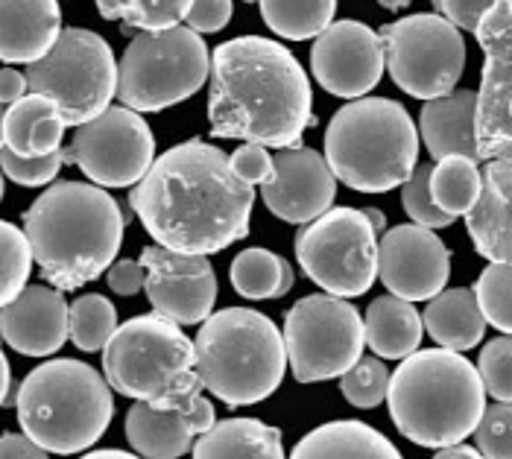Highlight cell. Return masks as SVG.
Wrapping results in <instances>:
<instances>
[{
  "instance_id": "48",
  "label": "cell",
  "mask_w": 512,
  "mask_h": 459,
  "mask_svg": "<svg viewBox=\"0 0 512 459\" xmlns=\"http://www.w3.org/2000/svg\"><path fill=\"white\" fill-rule=\"evenodd\" d=\"M188 413V419H191V424H194V430H197L199 436L202 433H208L214 424H217V416H214V404L205 398V395H199L197 401L185 410Z\"/></svg>"
},
{
  "instance_id": "21",
  "label": "cell",
  "mask_w": 512,
  "mask_h": 459,
  "mask_svg": "<svg viewBox=\"0 0 512 459\" xmlns=\"http://www.w3.org/2000/svg\"><path fill=\"white\" fill-rule=\"evenodd\" d=\"M466 229L486 261L512 264V158L486 161L483 193L466 214Z\"/></svg>"
},
{
  "instance_id": "29",
  "label": "cell",
  "mask_w": 512,
  "mask_h": 459,
  "mask_svg": "<svg viewBox=\"0 0 512 459\" xmlns=\"http://www.w3.org/2000/svg\"><path fill=\"white\" fill-rule=\"evenodd\" d=\"M191 454L197 459H281L284 436L258 419H226L197 436Z\"/></svg>"
},
{
  "instance_id": "2",
  "label": "cell",
  "mask_w": 512,
  "mask_h": 459,
  "mask_svg": "<svg viewBox=\"0 0 512 459\" xmlns=\"http://www.w3.org/2000/svg\"><path fill=\"white\" fill-rule=\"evenodd\" d=\"M311 100V79L284 44L240 36L214 47L208 100L214 138L273 150L302 147L305 129L316 123Z\"/></svg>"
},
{
  "instance_id": "8",
  "label": "cell",
  "mask_w": 512,
  "mask_h": 459,
  "mask_svg": "<svg viewBox=\"0 0 512 459\" xmlns=\"http://www.w3.org/2000/svg\"><path fill=\"white\" fill-rule=\"evenodd\" d=\"M112 383L82 360H47L18 389V424L50 454H82L115 416Z\"/></svg>"
},
{
  "instance_id": "38",
  "label": "cell",
  "mask_w": 512,
  "mask_h": 459,
  "mask_svg": "<svg viewBox=\"0 0 512 459\" xmlns=\"http://www.w3.org/2000/svg\"><path fill=\"white\" fill-rule=\"evenodd\" d=\"M431 173H434V164H419L413 170V176L401 185V205L413 223L434 231L448 229V226H454L457 217H451L448 211H442L436 205L434 193H431Z\"/></svg>"
},
{
  "instance_id": "14",
  "label": "cell",
  "mask_w": 512,
  "mask_h": 459,
  "mask_svg": "<svg viewBox=\"0 0 512 459\" xmlns=\"http://www.w3.org/2000/svg\"><path fill=\"white\" fill-rule=\"evenodd\" d=\"M65 158L94 185L135 188L156 164V141L141 112L109 106L103 115L77 126Z\"/></svg>"
},
{
  "instance_id": "26",
  "label": "cell",
  "mask_w": 512,
  "mask_h": 459,
  "mask_svg": "<svg viewBox=\"0 0 512 459\" xmlns=\"http://www.w3.org/2000/svg\"><path fill=\"white\" fill-rule=\"evenodd\" d=\"M293 459H401V451L363 421H331L311 430L293 448Z\"/></svg>"
},
{
  "instance_id": "35",
  "label": "cell",
  "mask_w": 512,
  "mask_h": 459,
  "mask_svg": "<svg viewBox=\"0 0 512 459\" xmlns=\"http://www.w3.org/2000/svg\"><path fill=\"white\" fill-rule=\"evenodd\" d=\"M477 302L492 328L512 334V264L492 261L474 284Z\"/></svg>"
},
{
  "instance_id": "5",
  "label": "cell",
  "mask_w": 512,
  "mask_h": 459,
  "mask_svg": "<svg viewBox=\"0 0 512 459\" xmlns=\"http://www.w3.org/2000/svg\"><path fill=\"white\" fill-rule=\"evenodd\" d=\"M334 176L357 193H387L419 167V132L407 109L387 97L346 103L325 129Z\"/></svg>"
},
{
  "instance_id": "43",
  "label": "cell",
  "mask_w": 512,
  "mask_h": 459,
  "mask_svg": "<svg viewBox=\"0 0 512 459\" xmlns=\"http://www.w3.org/2000/svg\"><path fill=\"white\" fill-rule=\"evenodd\" d=\"M495 0H434V12L448 18L457 30L466 33H477L483 15L489 12Z\"/></svg>"
},
{
  "instance_id": "53",
  "label": "cell",
  "mask_w": 512,
  "mask_h": 459,
  "mask_svg": "<svg viewBox=\"0 0 512 459\" xmlns=\"http://www.w3.org/2000/svg\"><path fill=\"white\" fill-rule=\"evenodd\" d=\"M384 9H390V12H395V9H407L410 6V0H378Z\"/></svg>"
},
{
  "instance_id": "45",
  "label": "cell",
  "mask_w": 512,
  "mask_h": 459,
  "mask_svg": "<svg viewBox=\"0 0 512 459\" xmlns=\"http://www.w3.org/2000/svg\"><path fill=\"white\" fill-rule=\"evenodd\" d=\"M147 278H150V269L141 261H132V258H123L106 272V281L118 296H135L138 290L147 287Z\"/></svg>"
},
{
  "instance_id": "27",
  "label": "cell",
  "mask_w": 512,
  "mask_h": 459,
  "mask_svg": "<svg viewBox=\"0 0 512 459\" xmlns=\"http://www.w3.org/2000/svg\"><path fill=\"white\" fill-rule=\"evenodd\" d=\"M363 322H366V345L372 348V354L384 360H404L422 345L425 319L419 316L413 302L401 296L390 293L375 299L366 310Z\"/></svg>"
},
{
  "instance_id": "28",
  "label": "cell",
  "mask_w": 512,
  "mask_h": 459,
  "mask_svg": "<svg viewBox=\"0 0 512 459\" xmlns=\"http://www.w3.org/2000/svg\"><path fill=\"white\" fill-rule=\"evenodd\" d=\"M422 319L434 343L442 348H454V351H469L486 334V316L477 302L474 287L442 290L428 302Z\"/></svg>"
},
{
  "instance_id": "37",
  "label": "cell",
  "mask_w": 512,
  "mask_h": 459,
  "mask_svg": "<svg viewBox=\"0 0 512 459\" xmlns=\"http://www.w3.org/2000/svg\"><path fill=\"white\" fill-rule=\"evenodd\" d=\"M0 252H3L0 296H3V302H12L27 287L36 255H33V243H30L27 231H21L12 223H3V229H0Z\"/></svg>"
},
{
  "instance_id": "49",
  "label": "cell",
  "mask_w": 512,
  "mask_h": 459,
  "mask_svg": "<svg viewBox=\"0 0 512 459\" xmlns=\"http://www.w3.org/2000/svg\"><path fill=\"white\" fill-rule=\"evenodd\" d=\"M483 457L480 448L474 445L469 448L466 442H454V445H445V448H436V459H477Z\"/></svg>"
},
{
  "instance_id": "50",
  "label": "cell",
  "mask_w": 512,
  "mask_h": 459,
  "mask_svg": "<svg viewBox=\"0 0 512 459\" xmlns=\"http://www.w3.org/2000/svg\"><path fill=\"white\" fill-rule=\"evenodd\" d=\"M3 363V383H0V404L3 407H15L18 395H12V369H9V357H0Z\"/></svg>"
},
{
  "instance_id": "31",
  "label": "cell",
  "mask_w": 512,
  "mask_h": 459,
  "mask_svg": "<svg viewBox=\"0 0 512 459\" xmlns=\"http://www.w3.org/2000/svg\"><path fill=\"white\" fill-rule=\"evenodd\" d=\"M337 0H261L264 24L287 41L322 36L334 24Z\"/></svg>"
},
{
  "instance_id": "52",
  "label": "cell",
  "mask_w": 512,
  "mask_h": 459,
  "mask_svg": "<svg viewBox=\"0 0 512 459\" xmlns=\"http://www.w3.org/2000/svg\"><path fill=\"white\" fill-rule=\"evenodd\" d=\"M85 457L88 459H129L132 454H126V451H112V448H109V451H88Z\"/></svg>"
},
{
  "instance_id": "17",
  "label": "cell",
  "mask_w": 512,
  "mask_h": 459,
  "mask_svg": "<svg viewBox=\"0 0 512 459\" xmlns=\"http://www.w3.org/2000/svg\"><path fill=\"white\" fill-rule=\"evenodd\" d=\"M141 264L150 269L147 299L156 313L179 325H202L217 302V275L208 255L173 252L167 246H147Z\"/></svg>"
},
{
  "instance_id": "34",
  "label": "cell",
  "mask_w": 512,
  "mask_h": 459,
  "mask_svg": "<svg viewBox=\"0 0 512 459\" xmlns=\"http://www.w3.org/2000/svg\"><path fill=\"white\" fill-rule=\"evenodd\" d=\"M118 328V310L106 296H79L71 305V343L79 351H103Z\"/></svg>"
},
{
  "instance_id": "51",
  "label": "cell",
  "mask_w": 512,
  "mask_h": 459,
  "mask_svg": "<svg viewBox=\"0 0 512 459\" xmlns=\"http://www.w3.org/2000/svg\"><path fill=\"white\" fill-rule=\"evenodd\" d=\"M363 214H366V220L372 223V229L378 231V234H384V231H387V217H384L378 208H363Z\"/></svg>"
},
{
  "instance_id": "9",
  "label": "cell",
  "mask_w": 512,
  "mask_h": 459,
  "mask_svg": "<svg viewBox=\"0 0 512 459\" xmlns=\"http://www.w3.org/2000/svg\"><path fill=\"white\" fill-rule=\"evenodd\" d=\"M211 74V56L188 24L135 33L123 50L118 97L123 106L147 115L191 100Z\"/></svg>"
},
{
  "instance_id": "41",
  "label": "cell",
  "mask_w": 512,
  "mask_h": 459,
  "mask_svg": "<svg viewBox=\"0 0 512 459\" xmlns=\"http://www.w3.org/2000/svg\"><path fill=\"white\" fill-rule=\"evenodd\" d=\"M477 369L486 392L495 401H512V334L495 337L483 345Z\"/></svg>"
},
{
  "instance_id": "24",
  "label": "cell",
  "mask_w": 512,
  "mask_h": 459,
  "mask_svg": "<svg viewBox=\"0 0 512 459\" xmlns=\"http://www.w3.org/2000/svg\"><path fill=\"white\" fill-rule=\"evenodd\" d=\"M65 129L68 123L62 117L59 103L30 91L18 103L6 106L0 135H3V147L15 150L24 158H39V155L62 150Z\"/></svg>"
},
{
  "instance_id": "42",
  "label": "cell",
  "mask_w": 512,
  "mask_h": 459,
  "mask_svg": "<svg viewBox=\"0 0 512 459\" xmlns=\"http://www.w3.org/2000/svg\"><path fill=\"white\" fill-rule=\"evenodd\" d=\"M273 167H276V158L267 153L264 144H243L232 153V170L240 182L246 185H264L270 176H273Z\"/></svg>"
},
{
  "instance_id": "6",
  "label": "cell",
  "mask_w": 512,
  "mask_h": 459,
  "mask_svg": "<svg viewBox=\"0 0 512 459\" xmlns=\"http://www.w3.org/2000/svg\"><path fill=\"white\" fill-rule=\"evenodd\" d=\"M197 372L205 389L229 407L261 404L290 366L284 331L252 307L211 313L197 334Z\"/></svg>"
},
{
  "instance_id": "36",
  "label": "cell",
  "mask_w": 512,
  "mask_h": 459,
  "mask_svg": "<svg viewBox=\"0 0 512 459\" xmlns=\"http://www.w3.org/2000/svg\"><path fill=\"white\" fill-rule=\"evenodd\" d=\"M390 369L384 366V357H360L355 366L340 378V392L346 395V401L360 410H375L381 401H387L390 395Z\"/></svg>"
},
{
  "instance_id": "46",
  "label": "cell",
  "mask_w": 512,
  "mask_h": 459,
  "mask_svg": "<svg viewBox=\"0 0 512 459\" xmlns=\"http://www.w3.org/2000/svg\"><path fill=\"white\" fill-rule=\"evenodd\" d=\"M50 454L30 433H3L0 457L3 459H44Z\"/></svg>"
},
{
  "instance_id": "18",
  "label": "cell",
  "mask_w": 512,
  "mask_h": 459,
  "mask_svg": "<svg viewBox=\"0 0 512 459\" xmlns=\"http://www.w3.org/2000/svg\"><path fill=\"white\" fill-rule=\"evenodd\" d=\"M378 278L407 302H431L451 278V252L434 229L395 226L378 243Z\"/></svg>"
},
{
  "instance_id": "3",
  "label": "cell",
  "mask_w": 512,
  "mask_h": 459,
  "mask_svg": "<svg viewBox=\"0 0 512 459\" xmlns=\"http://www.w3.org/2000/svg\"><path fill=\"white\" fill-rule=\"evenodd\" d=\"M123 214L103 185L56 182L24 214L41 281L79 290L115 264L123 243Z\"/></svg>"
},
{
  "instance_id": "32",
  "label": "cell",
  "mask_w": 512,
  "mask_h": 459,
  "mask_svg": "<svg viewBox=\"0 0 512 459\" xmlns=\"http://www.w3.org/2000/svg\"><path fill=\"white\" fill-rule=\"evenodd\" d=\"M477 164L480 161L463 158V155H448L434 164L431 193H434L436 205L448 211L451 217H466L483 193V173Z\"/></svg>"
},
{
  "instance_id": "11",
  "label": "cell",
  "mask_w": 512,
  "mask_h": 459,
  "mask_svg": "<svg viewBox=\"0 0 512 459\" xmlns=\"http://www.w3.org/2000/svg\"><path fill=\"white\" fill-rule=\"evenodd\" d=\"M287 360L299 383L343 378L366 345V322L343 296H305L284 316Z\"/></svg>"
},
{
  "instance_id": "22",
  "label": "cell",
  "mask_w": 512,
  "mask_h": 459,
  "mask_svg": "<svg viewBox=\"0 0 512 459\" xmlns=\"http://www.w3.org/2000/svg\"><path fill=\"white\" fill-rule=\"evenodd\" d=\"M419 132L436 161L448 155L483 161L477 147V91L457 88L442 97L425 100L419 115Z\"/></svg>"
},
{
  "instance_id": "25",
  "label": "cell",
  "mask_w": 512,
  "mask_h": 459,
  "mask_svg": "<svg viewBox=\"0 0 512 459\" xmlns=\"http://www.w3.org/2000/svg\"><path fill=\"white\" fill-rule=\"evenodd\" d=\"M197 436L185 410H161L150 401H135L126 413V439L141 457H185L194 451Z\"/></svg>"
},
{
  "instance_id": "15",
  "label": "cell",
  "mask_w": 512,
  "mask_h": 459,
  "mask_svg": "<svg viewBox=\"0 0 512 459\" xmlns=\"http://www.w3.org/2000/svg\"><path fill=\"white\" fill-rule=\"evenodd\" d=\"M474 36L483 50L477 91L480 158H512V0H495Z\"/></svg>"
},
{
  "instance_id": "40",
  "label": "cell",
  "mask_w": 512,
  "mask_h": 459,
  "mask_svg": "<svg viewBox=\"0 0 512 459\" xmlns=\"http://www.w3.org/2000/svg\"><path fill=\"white\" fill-rule=\"evenodd\" d=\"M0 161H3V173L6 179H12L21 188H44L47 182H53L62 170V164L68 161L65 150L39 155V158H24L9 147H0Z\"/></svg>"
},
{
  "instance_id": "44",
  "label": "cell",
  "mask_w": 512,
  "mask_h": 459,
  "mask_svg": "<svg viewBox=\"0 0 512 459\" xmlns=\"http://www.w3.org/2000/svg\"><path fill=\"white\" fill-rule=\"evenodd\" d=\"M232 21V0H194L185 24L194 30V33H220L226 24Z\"/></svg>"
},
{
  "instance_id": "33",
  "label": "cell",
  "mask_w": 512,
  "mask_h": 459,
  "mask_svg": "<svg viewBox=\"0 0 512 459\" xmlns=\"http://www.w3.org/2000/svg\"><path fill=\"white\" fill-rule=\"evenodd\" d=\"M194 0H97V9L106 21H120L123 33L132 36L147 30H170L179 27Z\"/></svg>"
},
{
  "instance_id": "23",
  "label": "cell",
  "mask_w": 512,
  "mask_h": 459,
  "mask_svg": "<svg viewBox=\"0 0 512 459\" xmlns=\"http://www.w3.org/2000/svg\"><path fill=\"white\" fill-rule=\"evenodd\" d=\"M3 62H39L62 36L59 0H0Z\"/></svg>"
},
{
  "instance_id": "10",
  "label": "cell",
  "mask_w": 512,
  "mask_h": 459,
  "mask_svg": "<svg viewBox=\"0 0 512 459\" xmlns=\"http://www.w3.org/2000/svg\"><path fill=\"white\" fill-rule=\"evenodd\" d=\"M120 65L103 36L91 30H62L53 50L27 65L30 91L59 103L68 126H82L103 115L118 94Z\"/></svg>"
},
{
  "instance_id": "39",
  "label": "cell",
  "mask_w": 512,
  "mask_h": 459,
  "mask_svg": "<svg viewBox=\"0 0 512 459\" xmlns=\"http://www.w3.org/2000/svg\"><path fill=\"white\" fill-rule=\"evenodd\" d=\"M474 445L486 459H512V401H498L483 410L474 427Z\"/></svg>"
},
{
  "instance_id": "20",
  "label": "cell",
  "mask_w": 512,
  "mask_h": 459,
  "mask_svg": "<svg viewBox=\"0 0 512 459\" xmlns=\"http://www.w3.org/2000/svg\"><path fill=\"white\" fill-rule=\"evenodd\" d=\"M59 287L33 284L3 302L0 328L9 348L27 357H50L71 337V307Z\"/></svg>"
},
{
  "instance_id": "19",
  "label": "cell",
  "mask_w": 512,
  "mask_h": 459,
  "mask_svg": "<svg viewBox=\"0 0 512 459\" xmlns=\"http://www.w3.org/2000/svg\"><path fill=\"white\" fill-rule=\"evenodd\" d=\"M273 176L261 185V199L284 223H314L337 196V176L328 158L311 147H284L276 155Z\"/></svg>"
},
{
  "instance_id": "7",
  "label": "cell",
  "mask_w": 512,
  "mask_h": 459,
  "mask_svg": "<svg viewBox=\"0 0 512 459\" xmlns=\"http://www.w3.org/2000/svg\"><path fill=\"white\" fill-rule=\"evenodd\" d=\"M103 375L115 392L161 410H188L205 389L197 372V343L185 337L179 322L156 310L115 331L103 348Z\"/></svg>"
},
{
  "instance_id": "1",
  "label": "cell",
  "mask_w": 512,
  "mask_h": 459,
  "mask_svg": "<svg viewBox=\"0 0 512 459\" xmlns=\"http://www.w3.org/2000/svg\"><path fill=\"white\" fill-rule=\"evenodd\" d=\"M129 205L158 246L217 255L249 234L255 188L237 179L220 147L191 138L156 158Z\"/></svg>"
},
{
  "instance_id": "30",
  "label": "cell",
  "mask_w": 512,
  "mask_h": 459,
  "mask_svg": "<svg viewBox=\"0 0 512 459\" xmlns=\"http://www.w3.org/2000/svg\"><path fill=\"white\" fill-rule=\"evenodd\" d=\"M237 296L252 302L281 299L293 290V269L270 249H243L229 267Z\"/></svg>"
},
{
  "instance_id": "4",
  "label": "cell",
  "mask_w": 512,
  "mask_h": 459,
  "mask_svg": "<svg viewBox=\"0 0 512 459\" xmlns=\"http://www.w3.org/2000/svg\"><path fill=\"white\" fill-rule=\"evenodd\" d=\"M390 419L419 448L466 442L486 410L480 369L454 348H425L401 360L390 381Z\"/></svg>"
},
{
  "instance_id": "47",
  "label": "cell",
  "mask_w": 512,
  "mask_h": 459,
  "mask_svg": "<svg viewBox=\"0 0 512 459\" xmlns=\"http://www.w3.org/2000/svg\"><path fill=\"white\" fill-rule=\"evenodd\" d=\"M27 91H30L27 74H21L15 68H3V74H0V100H3V106L18 103L21 97H27Z\"/></svg>"
},
{
  "instance_id": "16",
  "label": "cell",
  "mask_w": 512,
  "mask_h": 459,
  "mask_svg": "<svg viewBox=\"0 0 512 459\" xmlns=\"http://www.w3.org/2000/svg\"><path fill=\"white\" fill-rule=\"evenodd\" d=\"M387 68L381 33L360 21H337L311 47V71L316 82L343 100L366 97Z\"/></svg>"
},
{
  "instance_id": "12",
  "label": "cell",
  "mask_w": 512,
  "mask_h": 459,
  "mask_svg": "<svg viewBox=\"0 0 512 459\" xmlns=\"http://www.w3.org/2000/svg\"><path fill=\"white\" fill-rule=\"evenodd\" d=\"M302 272L331 296H363L378 278V231L357 208H328L296 234Z\"/></svg>"
},
{
  "instance_id": "54",
  "label": "cell",
  "mask_w": 512,
  "mask_h": 459,
  "mask_svg": "<svg viewBox=\"0 0 512 459\" xmlns=\"http://www.w3.org/2000/svg\"><path fill=\"white\" fill-rule=\"evenodd\" d=\"M246 3H261V0H246Z\"/></svg>"
},
{
  "instance_id": "13",
  "label": "cell",
  "mask_w": 512,
  "mask_h": 459,
  "mask_svg": "<svg viewBox=\"0 0 512 459\" xmlns=\"http://www.w3.org/2000/svg\"><path fill=\"white\" fill-rule=\"evenodd\" d=\"M387 71L416 100H434L460 82L466 71V41L442 15H407L381 27Z\"/></svg>"
}]
</instances>
